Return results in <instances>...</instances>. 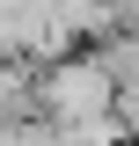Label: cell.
Instances as JSON below:
<instances>
[{
	"instance_id": "cell-5",
	"label": "cell",
	"mask_w": 139,
	"mask_h": 146,
	"mask_svg": "<svg viewBox=\"0 0 139 146\" xmlns=\"http://www.w3.org/2000/svg\"><path fill=\"white\" fill-rule=\"evenodd\" d=\"M110 117H117L124 146H139V80H132V88H110Z\"/></svg>"
},
{
	"instance_id": "cell-4",
	"label": "cell",
	"mask_w": 139,
	"mask_h": 146,
	"mask_svg": "<svg viewBox=\"0 0 139 146\" xmlns=\"http://www.w3.org/2000/svg\"><path fill=\"white\" fill-rule=\"evenodd\" d=\"M51 15L73 29V44H81V51L95 44V36H110V29L124 22V15H117V0H51Z\"/></svg>"
},
{
	"instance_id": "cell-6",
	"label": "cell",
	"mask_w": 139,
	"mask_h": 146,
	"mask_svg": "<svg viewBox=\"0 0 139 146\" xmlns=\"http://www.w3.org/2000/svg\"><path fill=\"white\" fill-rule=\"evenodd\" d=\"M0 146H59V131L37 117V124H7V131H0Z\"/></svg>"
},
{
	"instance_id": "cell-1",
	"label": "cell",
	"mask_w": 139,
	"mask_h": 146,
	"mask_svg": "<svg viewBox=\"0 0 139 146\" xmlns=\"http://www.w3.org/2000/svg\"><path fill=\"white\" fill-rule=\"evenodd\" d=\"M103 110H110V80L88 51L37 66V117L44 124H81V117H103Z\"/></svg>"
},
{
	"instance_id": "cell-3",
	"label": "cell",
	"mask_w": 139,
	"mask_h": 146,
	"mask_svg": "<svg viewBox=\"0 0 139 146\" xmlns=\"http://www.w3.org/2000/svg\"><path fill=\"white\" fill-rule=\"evenodd\" d=\"M88 58H95V66H103V80L110 88H132L139 80V29H110V36H95V44H88Z\"/></svg>"
},
{
	"instance_id": "cell-2",
	"label": "cell",
	"mask_w": 139,
	"mask_h": 146,
	"mask_svg": "<svg viewBox=\"0 0 139 146\" xmlns=\"http://www.w3.org/2000/svg\"><path fill=\"white\" fill-rule=\"evenodd\" d=\"M37 124V66L29 58H0V131Z\"/></svg>"
}]
</instances>
